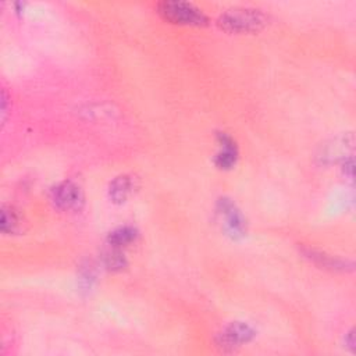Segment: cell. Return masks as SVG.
Returning <instances> with one entry per match:
<instances>
[{
  "label": "cell",
  "instance_id": "6da1fadb",
  "mask_svg": "<svg viewBox=\"0 0 356 356\" xmlns=\"http://www.w3.org/2000/svg\"><path fill=\"white\" fill-rule=\"evenodd\" d=\"M217 24L221 29L231 33L257 32L267 24V15L259 8L232 7L218 17Z\"/></svg>",
  "mask_w": 356,
  "mask_h": 356
},
{
  "label": "cell",
  "instance_id": "7a4b0ae2",
  "mask_svg": "<svg viewBox=\"0 0 356 356\" xmlns=\"http://www.w3.org/2000/svg\"><path fill=\"white\" fill-rule=\"evenodd\" d=\"M157 13L168 22L188 26H203L209 22L202 8L189 1L164 0L157 4Z\"/></svg>",
  "mask_w": 356,
  "mask_h": 356
},
{
  "label": "cell",
  "instance_id": "3957f363",
  "mask_svg": "<svg viewBox=\"0 0 356 356\" xmlns=\"http://www.w3.org/2000/svg\"><path fill=\"white\" fill-rule=\"evenodd\" d=\"M216 213L221 222L222 231L232 239H239L246 235V218L238 206L229 197H220L216 204Z\"/></svg>",
  "mask_w": 356,
  "mask_h": 356
},
{
  "label": "cell",
  "instance_id": "277c9868",
  "mask_svg": "<svg viewBox=\"0 0 356 356\" xmlns=\"http://www.w3.org/2000/svg\"><path fill=\"white\" fill-rule=\"evenodd\" d=\"M256 337L254 328L245 321H232L216 337L217 346L224 352H234Z\"/></svg>",
  "mask_w": 356,
  "mask_h": 356
},
{
  "label": "cell",
  "instance_id": "5b68a950",
  "mask_svg": "<svg viewBox=\"0 0 356 356\" xmlns=\"http://www.w3.org/2000/svg\"><path fill=\"white\" fill-rule=\"evenodd\" d=\"M51 202L60 210H76L83 203V195L76 184L63 181L51 189Z\"/></svg>",
  "mask_w": 356,
  "mask_h": 356
},
{
  "label": "cell",
  "instance_id": "8992f818",
  "mask_svg": "<svg viewBox=\"0 0 356 356\" xmlns=\"http://www.w3.org/2000/svg\"><path fill=\"white\" fill-rule=\"evenodd\" d=\"M217 142L218 152L214 156V164L221 170L232 168L238 160V146L235 140L227 132H218Z\"/></svg>",
  "mask_w": 356,
  "mask_h": 356
},
{
  "label": "cell",
  "instance_id": "52a82bcc",
  "mask_svg": "<svg viewBox=\"0 0 356 356\" xmlns=\"http://www.w3.org/2000/svg\"><path fill=\"white\" fill-rule=\"evenodd\" d=\"M305 257H307L312 263L321 268H327L331 271H352L353 270V263L350 260H343L341 257L327 254L325 252L316 250L313 248H305L302 249Z\"/></svg>",
  "mask_w": 356,
  "mask_h": 356
},
{
  "label": "cell",
  "instance_id": "ba28073f",
  "mask_svg": "<svg viewBox=\"0 0 356 356\" xmlns=\"http://www.w3.org/2000/svg\"><path fill=\"white\" fill-rule=\"evenodd\" d=\"M136 181L129 174H121L115 177L108 186V196L114 203H124L134 193Z\"/></svg>",
  "mask_w": 356,
  "mask_h": 356
},
{
  "label": "cell",
  "instance_id": "9c48e42d",
  "mask_svg": "<svg viewBox=\"0 0 356 356\" xmlns=\"http://www.w3.org/2000/svg\"><path fill=\"white\" fill-rule=\"evenodd\" d=\"M25 220L24 216L14 206H3L1 207V221L0 229L6 235H15L24 231Z\"/></svg>",
  "mask_w": 356,
  "mask_h": 356
},
{
  "label": "cell",
  "instance_id": "30bf717a",
  "mask_svg": "<svg viewBox=\"0 0 356 356\" xmlns=\"http://www.w3.org/2000/svg\"><path fill=\"white\" fill-rule=\"evenodd\" d=\"M139 232L135 227H131V225H122V227H118L115 229H113L108 236H107V242L111 248H122V246H128L131 245L132 242L136 241Z\"/></svg>",
  "mask_w": 356,
  "mask_h": 356
},
{
  "label": "cell",
  "instance_id": "8fae6325",
  "mask_svg": "<svg viewBox=\"0 0 356 356\" xmlns=\"http://www.w3.org/2000/svg\"><path fill=\"white\" fill-rule=\"evenodd\" d=\"M102 261H103V266L113 273L122 271L128 266V260L125 254L117 248H111L110 250H106L102 256Z\"/></svg>",
  "mask_w": 356,
  "mask_h": 356
},
{
  "label": "cell",
  "instance_id": "7c38bea8",
  "mask_svg": "<svg viewBox=\"0 0 356 356\" xmlns=\"http://www.w3.org/2000/svg\"><path fill=\"white\" fill-rule=\"evenodd\" d=\"M96 281V270L93 264L86 263L81 267L79 271V285L83 288V291H89Z\"/></svg>",
  "mask_w": 356,
  "mask_h": 356
},
{
  "label": "cell",
  "instance_id": "4fadbf2b",
  "mask_svg": "<svg viewBox=\"0 0 356 356\" xmlns=\"http://www.w3.org/2000/svg\"><path fill=\"white\" fill-rule=\"evenodd\" d=\"M345 342L348 343V346H349V348L352 349V352H353V348H355V334H353V330H350V331L346 334Z\"/></svg>",
  "mask_w": 356,
  "mask_h": 356
}]
</instances>
